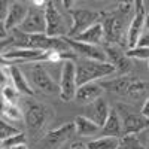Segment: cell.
I'll return each instance as SVG.
<instances>
[{
  "label": "cell",
  "mask_w": 149,
  "mask_h": 149,
  "mask_svg": "<svg viewBox=\"0 0 149 149\" xmlns=\"http://www.w3.org/2000/svg\"><path fill=\"white\" fill-rule=\"evenodd\" d=\"M73 122H74L76 134L81 136V137H91V136H95L98 133H102V127H98L94 121L86 118L85 115H78Z\"/></svg>",
  "instance_id": "cell-21"
},
{
  "label": "cell",
  "mask_w": 149,
  "mask_h": 149,
  "mask_svg": "<svg viewBox=\"0 0 149 149\" xmlns=\"http://www.w3.org/2000/svg\"><path fill=\"white\" fill-rule=\"evenodd\" d=\"M74 130V122H67L55 130H51L45 133L37 142L36 149H60L72 136Z\"/></svg>",
  "instance_id": "cell-7"
},
{
  "label": "cell",
  "mask_w": 149,
  "mask_h": 149,
  "mask_svg": "<svg viewBox=\"0 0 149 149\" xmlns=\"http://www.w3.org/2000/svg\"><path fill=\"white\" fill-rule=\"evenodd\" d=\"M46 2H33L29 6V14L21 24L19 30L27 34H46Z\"/></svg>",
  "instance_id": "cell-5"
},
{
  "label": "cell",
  "mask_w": 149,
  "mask_h": 149,
  "mask_svg": "<svg viewBox=\"0 0 149 149\" xmlns=\"http://www.w3.org/2000/svg\"><path fill=\"white\" fill-rule=\"evenodd\" d=\"M52 107H49L43 103L37 102H27L26 103V112H24V121H26L27 130L31 137H36L39 134L46 122L52 118Z\"/></svg>",
  "instance_id": "cell-3"
},
{
  "label": "cell",
  "mask_w": 149,
  "mask_h": 149,
  "mask_svg": "<svg viewBox=\"0 0 149 149\" xmlns=\"http://www.w3.org/2000/svg\"><path fill=\"white\" fill-rule=\"evenodd\" d=\"M19 133L21 131L18 128H15L14 125H10L8 121H3L2 119V122H0V139H2V142L3 140H8L10 137H14V136H17Z\"/></svg>",
  "instance_id": "cell-26"
},
{
  "label": "cell",
  "mask_w": 149,
  "mask_h": 149,
  "mask_svg": "<svg viewBox=\"0 0 149 149\" xmlns=\"http://www.w3.org/2000/svg\"><path fill=\"white\" fill-rule=\"evenodd\" d=\"M30 78H31V84L33 86L45 94L49 95H60V84H57L52 76L49 74V72L46 70V67L40 63H34L30 67Z\"/></svg>",
  "instance_id": "cell-8"
},
{
  "label": "cell",
  "mask_w": 149,
  "mask_h": 149,
  "mask_svg": "<svg viewBox=\"0 0 149 149\" xmlns=\"http://www.w3.org/2000/svg\"><path fill=\"white\" fill-rule=\"evenodd\" d=\"M21 145H27V136L24 133H19L14 137H10L8 140H3L2 142V149H14L17 146H21Z\"/></svg>",
  "instance_id": "cell-27"
},
{
  "label": "cell",
  "mask_w": 149,
  "mask_h": 149,
  "mask_svg": "<svg viewBox=\"0 0 149 149\" xmlns=\"http://www.w3.org/2000/svg\"><path fill=\"white\" fill-rule=\"evenodd\" d=\"M2 118L19 121V119L24 118V113L21 112V109H19L17 104H14V103H8V102L2 100Z\"/></svg>",
  "instance_id": "cell-24"
},
{
  "label": "cell",
  "mask_w": 149,
  "mask_h": 149,
  "mask_svg": "<svg viewBox=\"0 0 149 149\" xmlns=\"http://www.w3.org/2000/svg\"><path fill=\"white\" fill-rule=\"evenodd\" d=\"M64 39L69 43V46L72 48V51L74 54L78 52L79 55H82V58L100 61V63H107V55H106L104 48L98 46V45H90V43L78 42V40L70 39V37H64Z\"/></svg>",
  "instance_id": "cell-13"
},
{
  "label": "cell",
  "mask_w": 149,
  "mask_h": 149,
  "mask_svg": "<svg viewBox=\"0 0 149 149\" xmlns=\"http://www.w3.org/2000/svg\"><path fill=\"white\" fill-rule=\"evenodd\" d=\"M9 76H10V85L19 93L24 95H29L33 97L34 95V90L33 86L29 84L27 78L24 76V73L21 72L19 67L17 66H9Z\"/></svg>",
  "instance_id": "cell-20"
},
{
  "label": "cell",
  "mask_w": 149,
  "mask_h": 149,
  "mask_svg": "<svg viewBox=\"0 0 149 149\" xmlns=\"http://www.w3.org/2000/svg\"><path fill=\"white\" fill-rule=\"evenodd\" d=\"M43 51L26 48H14L2 52V64H8L10 61H29V63H39L43 61Z\"/></svg>",
  "instance_id": "cell-14"
},
{
  "label": "cell",
  "mask_w": 149,
  "mask_h": 149,
  "mask_svg": "<svg viewBox=\"0 0 149 149\" xmlns=\"http://www.w3.org/2000/svg\"><path fill=\"white\" fill-rule=\"evenodd\" d=\"M27 14H29V6L26 3H21V2L10 3L8 15L5 21L2 22V26L6 29V31H14L21 27V24L24 22Z\"/></svg>",
  "instance_id": "cell-15"
},
{
  "label": "cell",
  "mask_w": 149,
  "mask_h": 149,
  "mask_svg": "<svg viewBox=\"0 0 149 149\" xmlns=\"http://www.w3.org/2000/svg\"><path fill=\"white\" fill-rule=\"evenodd\" d=\"M140 113H142L145 118L149 119V95L146 97V100H145V103H143V107H142V110H140Z\"/></svg>",
  "instance_id": "cell-32"
},
{
  "label": "cell",
  "mask_w": 149,
  "mask_h": 149,
  "mask_svg": "<svg viewBox=\"0 0 149 149\" xmlns=\"http://www.w3.org/2000/svg\"><path fill=\"white\" fill-rule=\"evenodd\" d=\"M102 136H107V137H116L122 139L124 137V127H122V119L121 115L116 109L110 110V115L106 121V124L102 127Z\"/></svg>",
  "instance_id": "cell-19"
},
{
  "label": "cell",
  "mask_w": 149,
  "mask_h": 149,
  "mask_svg": "<svg viewBox=\"0 0 149 149\" xmlns=\"http://www.w3.org/2000/svg\"><path fill=\"white\" fill-rule=\"evenodd\" d=\"M9 5L8 2H2V5H0V19H2V22L5 21L6 15H8V10H9Z\"/></svg>",
  "instance_id": "cell-31"
},
{
  "label": "cell",
  "mask_w": 149,
  "mask_h": 149,
  "mask_svg": "<svg viewBox=\"0 0 149 149\" xmlns=\"http://www.w3.org/2000/svg\"><path fill=\"white\" fill-rule=\"evenodd\" d=\"M70 149H86V145H84V143H81V142H74V143L70 146Z\"/></svg>",
  "instance_id": "cell-33"
},
{
  "label": "cell",
  "mask_w": 149,
  "mask_h": 149,
  "mask_svg": "<svg viewBox=\"0 0 149 149\" xmlns=\"http://www.w3.org/2000/svg\"><path fill=\"white\" fill-rule=\"evenodd\" d=\"M134 79H136V76H130V74H127V76H119V78L104 81V82H100V84H102V86L104 90L113 93V94H116L119 97H127Z\"/></svg>",
  "instance_id": "cell-18"
},
{
  "label": "cell",
  "mask_w": 149,
  "mask_h": 149,
  "mask_svg": "<svg viewBox=\"0 0 149 149\" xmlns=\"http://www.w3.org/2000/svg\"><path fill=\"white\" fill-rule=\"evenodd\" d=\"M118 148H119V139L107 137V136H100V137L86 143V149H118Z\"/></svg>",
  "instance_id": "cell-23"
},
{
  "label": "cell",
  "mask_w": 149,
  "mask_h": 149,
  "mask_svg": "<svg viewBox=\"0 0 149 149\" xmlns=\"http://www.w3.org/2000/svg\"><path fill=\"white\" fill-rule=\"evenodd\" d=\"M127 55L130 58H137V60L149 61V48H139V46H136L133 49H127Z\"/></svg>",
  "instance_id": "cell-28"
},
{
  "label": "cell",
  "mask_w": 149,
  "mask_h": 149,
  "mask_svg": "<svg viewBox=\"0 0 149 149\" xmlns=\"http://www.w3.org/2000/svg\"><path fill=\"white\" fill-rule=\"evenodd\" d=\"M146 9L143 2L137 0L134 2V14L130 19V27L127 33V46L128 49H133L137 46L140 36L143 34V29L146 26Z\"/></svg>",
  "instance_id": "cell-10"
},
{
  "label": "cell",
  "mask_w": 149,
  "mask_h": 149,
  "mask_svg": "<svg viewBox=\"0 0 149 149\" xmlns=\"http://www.w3.org/2000/svg\"><path fill=\"white\" fill-rule=\"evenodd\" d=\"M146 31H149V12H148V15H146Z\"/></svg>",
  "instance_id": "cell-34"
},
{
  "label": "cell",
  "mask_w": 149,
  "mask_h": 149,
  "mask_svg": "<svg viewBox=\"0 0 149 149\" xmlns=\"http://www.w3.org/2000/svg\"><path fill=\"white\" fill-rule=\"evenodd\" d=\"M78 90V79H76V63L66 61L61 67L60 76V98L63 102L74 100Z\"/></svg>",
  "instance_id": "cell-9"
},
{
  "label": "cell",
  "mask_w": 149,
  "mask_h": 149,
  "mask_svg": "<svg viewBox=\"0 0 149 149\" xmlns=\"http://www.w3.org/2000/svg\"><path fill=\"white\" fill-rule=\"evenodd\" d=\"M18 95H19V93L12 85H8V86H5V88H2V100H5L8 103H14L15 104Z\"/></svg>",
  "instance_id": "cell-29"
},
{
  "label": "cell",
  "mask_w": 149,
  "mask_h": 149,
  "mask_svg": "<svg viewBox=\"0 0 149 149\" xmlns=\"http://www.w3.org/2000/svg\"><path fill=\"white\" fill-rule=\"evenodd\" d=\"M104 51L107 55V63H110L115 67V72L119 73L121 76H127L133 70L131 58L127 55V51H124L122 46L119 45H106Z\"/></svg>",
  "instance_id": "cell-12"
},
{
  "label": "cell",
  "mask_w": 149,
  "mask_h": 149,
  "mask_svg": "<svg viewBox=\"0 0 149 149\" xmlns=\"http://www.w3.org/2000/svg\"><path fill=\"white\" fill-rule=\"evenodd\" d=\"M14 149H30L27 145H21V146H17V148H14Z\"/></svg>",
  "instance_id": "cell-35"
},
{
  "label": "cell",
  "mask_w": 149,
  "mask_h": 149,
  "mask_svg": "<svg viewBox=\"0 0 149 149\" xmlns=\"http://www.w3.org/2000/svg\"><path fill=\"white\" fill-rule=\"evenodd\" d=\"M148 67H149V61H148Z\"/></svg>",
  "instance_id": "cell-37"
},
{
  "label": "cell",
  "mask_w": 149,
  "mask_h": 149,
  "mask_svg": "<svg viewBox=\"0 0 149 149\" xmlns=\"http://www.w3.org/2000/svg\"><path fill=\"white\" fill-rule=\"evenodd\" d=\"M121 119H122V127H124V136H137L142 131H146L149 128V119L145 118L140 112H127L125 106L118 104Z\"/></svg>",
  "instance_id": "cell-11"
},
{
  "label": "cell",
  "mask_w": 149,
  "mask_h": 149,
  "mask_svg": "<svg viewBox=\"0 0 149 149\" xmlns=\"http://www.w3.org/2000/svg\"><path fill=\"white\" fill-rule=\"evenodd\" d=\"M137 46L139 48H149V31H143V34L140 36V39H139Z\"/></svg>",
  "instance_id": "cell-30"
},
{
  "label": "cell",
  "mask_w": 149,
  "mask_h": 149,
  "mask_svg": "<svg viewBox=\"0 0 149 149\" xmlns=\"http://www.w3.org/2000/svg\"><path fill=\"white\" fill-rule=\"evenodd\" d=\"M133 12H134V3L131 2L118 3L113 8L100 12V15H102L100 22L103 26L106 45L121 46L124 37H125V42H127V33L130 27L128 17Z\"/></svg>",
  "instance_id": "cell-1"
},
{
  "label": "cell",
  "mask_w": 149,
  "mask_h": 149,
  "mask_svg": "<svg viewBox=\"0 0 149 149\" xmlns=\"http://www.w3.org/2000/svg\"><path fill=\"white\" fill-rule=\"evenodd\" d=\"M103 93H104V88L102 86V84L90 82V84H85V85L78 86L76 95H74V100H76L79 104L88 106V104L97 102L98 98H102Z\"/></svg>",
  "instance_id": "cell-16"
},
{
  "label": "cell",
  "mask_w": 149,
  "mask_h": 149,
  "mask_svg": "<svg viewBox=\"0 0 149 149\" xmlns=\"http://www.w3.org/2000/svg\"><path fill=\"white\" fill-rule=\"evenodd\" d=\"M46 34L49 37H67L72 29V22L66 21L64 14L55 2H46Z\"/></svg>",
  "instance_id": "cell-4"
},
{
  "label": "cell",
  "mask_w": 149,
  "mask_h": 149,
  "mask_svg": "<svg viewBox=\"0 0 149 149\" xmlns=\"http://www.w3.org/2000/svg\"><path fill=\"white\" fill-rule=\"evenodd\" d=\"M73 40L84 42V43H90V45H98V46H100L104 42V31H103L102 22L94 24V26L90 27L86 31H84L82 34L76 36Z\"/></svg>",
  "instance_id": "cell-22"
},
{
  "label": "cell",
  "mask_w": 149,
  "mask_h": 149,
  "mask_svg": "<svg viewBox=\"0 0 149 149\" xmlns=\"http://www.w3.org/2000/svg\"><path fill=\"white\" fill-rule=\"evenodd\" d=\"M115 73V67L110 63H100V61L94 60H79L76 63V79H78V86L95 82L98 79H103Z\"/></svg>",
  "instance_id": "cell-2"
},
{
  "label": "cell",
  "mask_w": 149,
  "mask_h": 149,
  "mask_svg": "<svg viewBox=\"0 0 149 149\" xmlns=\"http://www.w3.org/2000/svg\"><path fill=\"white\" fill-rule=\"evenodd\" d=\"M85 109H86L85 116L90 118L91 121H94L98 127H103L106 124V121H107V118L110 115V110H112V107H109L107 102L104 100L103 97L98 98L97 102L85 106Z\"/></svg>",
  "instance_id": "cell-17"
},
{
  "label": "cell",
  "mask_w": 149,
  "mask_h": 149,
  "mask_svg": "<svg viewBox=\"0 0 149 149\" xmlns=\"http://www.w3.org/2000/svg\"><path fill=\"white\" fill-rule=\"evenodd\" d=\"M70 18H72V29L67 37L74 39L76 36L82 34L86 31L90 27H93L94 24L100 22V12L91 10V9H82V8H73L69 10Z\"/></svg>",
  "instance_id": "cell-6"
},
{
  "label": "cell",
  "mask_w": 149,
  "mask_h": 149,
  "mask_svg": "<svg viewBox=\"0 0 149 149\" xmlns=\"http://www.w3.org/2000/svg\"><path fill=\"white\" fill-rule=\"evenodd\" d=\"M146 133H148L146 134V145H148V149H149V128L146 130Z\"/></svg>",
  "instance_id": "cell-36"
},
{
  "label": "cell",
  "mask_w": 149,
  "mask_h": 149,
  "mask_svg": "<svg viewBox=\"0 0 149 149\" xmlns=\"http://www.w3.org/2000/svg\"><path fill=\"white\" fill-rule=\"evenodd\" d=\"M118 149H146V146L137 136H124L122 139H119Z\"/></svg>",
  "instance_id": "cell-25"
}]
</instances>
